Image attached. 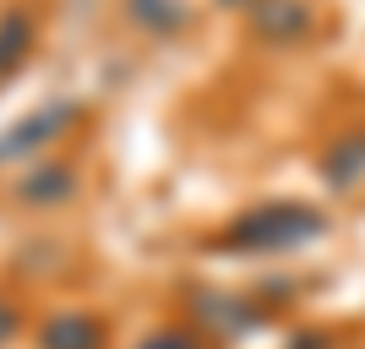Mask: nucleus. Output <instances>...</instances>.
Here are the masks:
<instances>
[{
	"instance_id": "nucleus-1",
	"label": "nucleus",
	"mask_w": 365,
	"mask_h": 349,
	"mask_svg": "<svg viewBox=\"0 0 365 349\" xmlns=\"http://www.w3.org/2000/svg\"><path fill=\"white\" fill-rule=\"evenodd\" d=\"M322 213L317 208H300V202H267L257 213H240L235 224H229L224 246L235 251H289V246H305L322 235Z\"/></svg>"
},
{
	"instance_id": "nucleus-2",
	"label": "nucleus",
	"mask_w": 365,
	"mask_h": 349,
	"mask_svg": "<svg viewBox=\"0 0 365 349\" xmlns=\"http://www.w3.org/2000/svg\"><path fill=\"white\" fill-rule=\"evenodd\" d=\"M251 28L267 44H300L311 33V6L305 0H257L251 6Z\"/></svg>"
},
{
	"instance_id": "nucleus-3",
	"label": "nucleus",
	"mask_w": 365,
	"mask_h": 349,
	"mask_svg": "<svg viewBox=\"0 0 365 349\" xmlns=\"http://www.w3.org/2000/svg\"><path fill=\"white\" fill-rule=\"evenodd\" d=\"M71 115H76L71 104H49V109H38V115H28L22 126H11V137H0V158H16V153H28V148H38V142H49L66 121H71Z\"/></svg>"
},
{
	"instance_id": "nucleus-4",
	"label": "nucleus",
	"mask_w": 365,
	"mask_h": 349,
	"mask_svg": "<svg viewBox=\"0 0 365 349\" xmlns=\"http://www.w3.org/2000/svg\"><path fill=\"white\" fill-rule=\"evenodd\" d=\"M322 175H327V186H338V191L360 186L365 181V131H344V137L327 148V158H322Z\"/></svg>"
},
{
	"instance_id": "nucleus-5",
	"label": "nucleus",
	"mask_w": 365,
	"mask_h": 349,
	"mask_svg": "<svg viewBox=\"0 0 365 349\" xmlns=\"http://www.w3.org/2000/svg\"><path fill=\"white\" fill-rule=\"evenodd\" d=\"M38 344H44V349H98V344H104V328H98L93 317L66 311V317H49V322H44Z\"/></svg>"
},
{
	"instance_id": "nucleus-6",
	"label": "nucleus",
	"mask_w": 365,
	"mask_h": 349,
	"mask_svg": "<svg viewBox=\"0 0 365 349\" xmlns=\"http://www.w3.org/2000/svg\"><path fill=\"white\" fill-rule=\"evenodd\" d=\"M28 49H33V16L6 11L0 16V76H11L16 66L28 61Z\"/></svg>"
},
{
	"instance_id": "nucleus-7",
	"label": "nucleus",
	"mask_w": 365,
	"mask_h": 349,
	"mask_svg": "<svg viewBox=\"0 0 365 349\" xmlns=\"http://www.w3.org/2000/svg\"><path fill=\"white\" fill-rule=\"evenodd\" d=\"M76 191V175L66 164H44V169H33L28 181H22V197L38 202V208H49V202H66Z\"/></svg>"
},
{
	"instance_id": "nucleus-8",
	"label": "nucleus",
	"mask_w": 365,
	"mask_h": 349,
	"mask_svg": "<svg viewBox=\"0 0 365 349\" xmlns=\"http://www.w3.org/2000/svg\"><path fill=\"white\" fill-rule=\"evenodd\" d=\"M131 22H142L148 33H180L185 28V6L180 0H125Z\"/></svg>"
},
{
	"instance_id": "nucleus-9",
	"label": "nucleus",
	"mask_w": 365,
	"mask_h": 349,
	"mask_svg": "<svg viewBox=\"0 0 365 349\" xmlns=\"http://www.w3.org/2000/svg\"><path fill=\"white\" fill-rule=\"evenodd\" d=\"M142 349H197V338H185V333H153V338H142Z\"/></svg>"
},
{
	"instance_id": "nucleus-10",
	"label": "nucleus",
	"mask_w": 365,
	"mask_h": 349,
	"mask_svg": "<svg viewBox=\"0 0 365 349\" xmlns=\"http://www.w3.org/2000/svg\"><path fill=\"white\" fill-rule=\"evenodd\" d=\"M11 333H16V311H11V305H0V344H6Z\"/></svg>"
},
{
	"instance_id": "nucleus-11",
	"label": "nucleus",
	"mask_w": 365,
	"mask_h": 349,
	"mask_svg": "<svg viewBox=\"0 0 365 349\" xmlns=\"http://www.w3.org/2000/svg\"><path fill=\"white\" fill-rule=\"evenodd\" d=\"M322 344H327V338H317V333H311V338H294L289 349H322Z\"/></svg>"
},
{
	"instance_id": "nucleus-12",
	"label": "nucleus",
	"mask_w": 365,
	"mask_h": 349,
	"mask_svg": "<svg viewBox=\"0 0 365 349\" xmlns=\"http://www.w3.org/2000/svg\"><path fill=\"white\" fill-rule=\"evenodd\" d=\"M224 6H257V0H224Z\"/></svg>"
}]
</instances>
